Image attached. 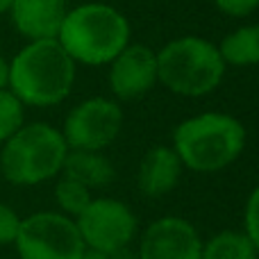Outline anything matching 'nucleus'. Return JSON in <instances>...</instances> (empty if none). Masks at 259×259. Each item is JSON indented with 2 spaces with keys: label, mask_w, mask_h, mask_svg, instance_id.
<instances>
[{
  "label": "nucleus",
  "mask_w": 259,
  "mask_h": 259,
  "mask_svg": "<svg viewBox=\"0 0 259 259\" xmlns=\"http://www.w3.org/2000/svg\"><path fill=\"white\" fill-rule=\"evenodd\" d=\"M75 62L57 39L30 41L9 64V91L30 107L59 105L73 89Z\"/></svg>",
  "instance_id": "obj_1"
},
{
  "label": "nucleus",
  "mask_w": 259,
  "mask_h": 259,
  "mask_svg": "<svg viewBox=\"0 0 259 259\" xmlns=\"http://www.w3.org/2000/svg\"><path fill=\"white\" fill-rule=\"evenodd\" d=\"M57 41L75 64L103 66L130 44V23L112 5L87 3L68 9Z\"/></svg>",
  "instance_id": "obj_2"
},
{
  "label": "nucleus",
  "mask_w": 259,
  "mask_h": 259,
  "mask_svg": "<svg viewBox=\"0 0 259 259\" xmlns=\"http://www.w3.org/2000/svg\"><path fill=\"white\" fill-rule=\"evenodd\" d=\"M246 148V127L239 118L207 112L182 121L173 132V150L184 168L216 173L228 168Z\"/></svg>",
  "instance_id": "obj_3"
},
{
  "label": "nucleus",
  "mask_w": 259,
  "mask_h": 259,
  "mask_svg": "<svg viewBox=\"0 0 259 259\" xmlns=\"http://www.w3.org/2000/svg\"><path fill=\"white\" fill-rule=\"evenodd\" d=\"M228 64L219 46L202 36H180L157 53V77L168 91L184 98L207 96L223 82Z\"/></svg>",
  "instance_id": "obj_4"
},
{
  "label": "nucleus",
  "mask_w": 259,
  "mask_h": 259,
  "mask_svg": "<svg viewBox=\"0 0 259 259\" xmlns=\"http://www.w3.org/2000/svg\"><path fill=\"white\" fill-rule=\"evenodd\" d=\"M66 155L62 130L48 123H30L3 143L0 170L16 187H34L62 173Z\"/></svg>",
  "instance_id": "obj_5"
},
{
  "label": "nucleus",
  "mask_w": 259,
  "mask_h": 259,
  "mask_svg": "<svg viewBox=\"0 0 259 259\" xmlns=\"http://www.w3.org/2000/svg\"><path fill=\"white\" fill-rule=\"evenodd\" d=\"M14 246L21 259H82L87 252L75 221L62 211H36L21 219Z\"/></svg>",
  "instance_id": "obj_6"
},
{
  "label": "nucleus",
  "mask_w": 259,
  "mask_h": 259,
  "mask_svg": "<svg viewBox=\"0 0 259 259\" xmlns=\"http://www.w3.org/2000/svg\"><path fill=\"white\" fill-rule=\"evenodd\" d=\"M123 127V109L116 100L89 98L75 105L64 121V141L68 150H96L103 152L116 141Z\"/></svg>",
  "instance_id": "obj_7"
},
{
  "label": "nucleus",
  "mask_w": 259,
  "mask_h": 259,
  "mask_svg": "<svg viewBox=\"0 0 259 259\" xmlns=\"http://www.w3.org/2000/svg\"><path fill=\"white\" fill-rule=\"evenodd\" d=\"M75 225L87 250H123L137 234V216L116 198H91Z\"/></svg>",
  "instance_id": "obj_8"
},
{
  "label": "nucleus",
  "mask_w": 259,
  "mask_h": 259,
  "mask_svg": "<svg viewBox=\"0 0 259 259\" xmlns=\"http://www.w3.org/2000/svg\"><path fill=\"white\" fill-rule=\"evenodd\" d=\"M202 239L198 230L180 216L157 219L143 230L137 259H200Z\"/></svg>",
  "instance_id": "obj_9"
},
{
  "label": "nucleus",
  "mask_w": 259,
  "mask_h": 259,
  "mask_svg": "<svg viewBox=\"0 0 259 259\" xmlns=\"http://www.w3.org/2000/svg\"><path fill=\"white\" fill-rule=\"evenodd\" d=\"M157 82V53L143 44H127L109 62V89L121 100L141 98Z\"/></svg>",
  "instance_id": "obj_10"
},
{
  "label": "nucleus",
  "mask_w": 259,
  "mask_h": 259,
  "mask_svg": "<svg viewBox=\"0 0 259 259\" xmlns=\"http://www.w3.org/2000/svg\"><path fill=\"white\" fill-rule=\"evenodd\" d=\"M14 27L30 41L57 39L64 16L68 14L66 0H14Z\"/></svg>",
  "instance_id": "obj_11"
},
{
  "label": "nucleus",
  "mask_w": 259,
  "mask_h": 259,
  "mask_svg": "<svg viewBox=\"0 0 259 259\" xmlns=\"http://www.w3.org/2000/svg\"><path fill=\"white\" fill-rule=\"evenodd\" d=\"M182 161L173 146H155L141 157L137 170V182L143 196L161 198L170 193L180 182L182 175Z\"/></svg>",
  "instance_id": "obj_12"
},
{
  "label": "nucleus",
  "mask_w": 259,
  "mask_h": 259,
  "mask_svg": "<svg viewBox=\"0 0 259 259\" xmlns=\"http://www.w3.org/2000/svg\"><path fill=\"white\" fill-rule=\"evenodd\" d=\"M62 173L75 182L84 184L87 189H100L112 184L114 180V166L103 152L96 150H68L64 159Z\"/></svg>",
  "instance_id": "obj_13"
},
{
  "label": "nucleus",
  "mask_w": 259,
  "mask_h": 259,
  "mask_svg": "<svg viewBox=\"0 0 259 259\" xmlns=\"http://www.w3.org/2000/svg\"><path fill=\"white\" fill-rule=\"evenodd\" d=\"M219 53L230 66H252L259 64V23L246 25L228 34L219 46Z\"/></svg>",
  "instance_id": "obj_14"
},
{
  "label": "nucleus",
  "mask_w": 259,
  "mask_h": 259,
  "mask_svg": "<svg viewBox=\"0 0 259 259\" xmlns=\"http://www.w3.org/2000/svg\"><path fill=\"white\" fill-rule=\"evenodd\" d=\"M200 259H259V252L246 232L225 230L214 234L209 241H202Z\"/></svg>",
  "instance_id": "obj_15"
},
{
  "label": "nucleus",
  "mask_w": 259,
  "mask_h": 259,
  "mask_svg": "<svg viewBox=\"0 0 259 259\" xmlns=\"http://www.w3.org/2000/svg\"><path fill=\"white\" fill-rule=\"evenodd\" d=\"M55 200H57V207L62 209L64 216L75 221L91 202V189H87L84 184L62 175V180L55 187Z\"/></svg>",
  "instance_id": "obj_16"
},
{
  "label": "nucleus",
  "mask_w": 259,
  "mask_h": 259,
  "mask_svg": "<svg viewBox=\"0 0 259 259\" xmlns=\"http://www.w3.org/2000/svg\"><path fill=\"white\" fill-rule=\"evenodd\" d=\"M23 103L9 89H0V143L23 127Z\"/></svg>",
  "instance_id": "obj_17"
},
{
  "label": "nucleus",
  "mask_w": 259,
  "mask_h": 259,
  "mask_svg": "<svg viewBox=\"0 0 259 259\" xmlns=\"http://www.w3.org/2000/svg\"><path fill=\"white\" fill-rule=\"evenodd\" d=\"M243 221H246V230H243V232L248 234V239L252 241L255 250L259 252V184L252 189L250 196H248Z\"/></svg>",
  "instance_id": "obj_18"
},
{
  "label": "nucleus",
  "mask_w": 259,
  "mask_h": 259,
  "mask_svg": "<svg viewBox=\"0 0 259 259\" xmlns=\"http://www.w3.org/2000/svg\"><path fill=\"white\" fill-rule=\"evenodd\" d=\"M18 228H21V219L9 205L0 202V246H9L16 241Z\"/></svg>",
  "instance_id": "obj_19"
},
{
  "label": "nucleus",
  "mask_w": 259,
  "mask_h": 259,
  "mask_svg": "<svg viewBox=\"0 0 259 259\" xmlns=\"http://www.w3.org/2000/svg\"><path fill=\"white\" fill-rule=\"evenodd\" d=\"M219 12L228 16H248L259 7V0H214Z\"/></svg>",
  "instance_id": "obj_20"
},
{
  "label": "nucleus",
  "mask_w": 259,
  "mask_h": 259,
  "mask_svg": "<svg viewBox=\"0 0 259 259\" xmlns=\"http://www.w3.org/2000/svg\"><path fill=\"white\" fill-rule=\"evenodd\" d=\"M82 259H137L127 248L123 250H87Z\"/></svg>",
  "instance_id": "obj_21"
},
{
  "label": "nucleus",
  "mask_w": 259,
  "mask_h": 259,
  "mask_svg": "<svg viewBox=\"0 0 259 259\" xmlns=\"http://www.w3.org/2000/svg\"><path fill=\"white\" fill-rule=\"evenodd\" d=\"M9 84V64L0 57V89H7Z\"/></svg>",
  "instance_id": "obj_22"
},
{
  "label": "nucleus",
  "mask_w": 259,
  "mask_h": 259,
  "mask_svg": "<svg viewBox=\"0 0 259 259\" xmlns=\"http://www.w3.org/2000/svg\"><path fill=\"white\" fill-rule=\"evenodd\" d=\"M12 5H14V0H0V14L9 12V9H12Z\"/></svg>",
  "instance_id": "obj_23"
}]
</instances>
